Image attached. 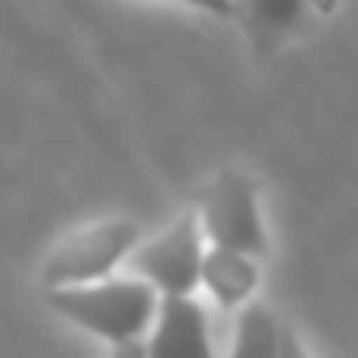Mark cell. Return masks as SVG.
<instances>
[{"label":"cell","mask_w":358,"mask_h":358,"mask_svg":"<svg viewBox=\"0 0 358 358\" xmlns=\"http://www.w3.org/2000/svg\"><path fill=\"white\" fill-rule=\"evenodd\" d=\"M156 287L135 278H93V282H68V287H47V303L51 312H59L64 320L80 324L85 333L101 337L106 345H114L118 354L143 350V333L152 324L156 312Z\"/></svg>","instance_id":"obj_1"},{"label":"cell","mask_w":358,"mask_h":358,"mask_svg":"<svg viewBox=\"0 0 358 358\" xmlns=\"http://www.w3.org/2000/svg\"><path fill=\"white\" fill-rule=\"evenodd\" d=\"M194 215L203 224L207 245H224V249L266 257L270 236H266V220H262V194H257V182L245 169H220L203 186Z\"/></svg>","instance_id":"obj_2"},{"label":"cell","mask_w":358,"mask_h":358,"mask_svg":"<svg viewBox=\"0 0 358 358\" xmlns=\"http://www.w3.org/2000/svg\"><path fill=\"white\" fill-rule=\"evenodd\" d=\"M139 241V224L135 220H97L89 228H76L68 236H59L38 270L43 287H68V282H93L114 274L127 253Z\"/></svg>","instance_id":"obj_3"},{"label":"cell","mask_w":358,"mask_h":358,"mask_svg":"<svg viewBox=\"0 0 358 358\" xmlns=\"http://www.w3.org/2000/svg\"><path fill=\"white\" fill-rule=\"evenodd\" d=\"M203 249H207L203 224H199L194 211H186V215H177L164 232H156L152 241L139 236L135 249L127 253V262L160 295H190V291H199Z\"/></svg>","instance_id":"obj_4"},{"label":"cell","mask_w":358,"mask_h":358,"mask_svg":"<svg viewBox=\"0 0 358 358\" xmlns=\"http://www.w3.org/2000/svg\"><path fill=\"white\" fill-rule=\"evenodd\" d=\"M337 0H232V22L245 30L257 59L278 55L308 22L329 17Z\"/></svg>","instance_id":"obj_5"},{"label":"cell","mask_w":358,"mask_h":358,"mask_svg":"<svg viewBox=\"0 0 358 358\" xmlns=\"http://www.w3.org/2000/svg\"><path fill=\"white\" fill-rule=\"evenodd\" d=\"M143 350L156 358H207L211 354V316L190 295H156Z\"/></svg>","instance_id":"obj_6"},{"label":"cell","mask_w":358,"mask_h":358,"mask_svg":"<svg viewBox=\"0 0 358 358\" xmlns=\"http://www.w3.org/2000/svg\"><path fill=\"white\" fill-rule=\"evenodd\" d=\"M199 287L211 295L215 308L236 312L241 303H249L262 287V270L253 253L241 249H224V245H207L203 249V270H199Z\"/></svg>","instance_id":"obj_7"},{"label":"cell","mask_w":358,"mask_h":358,"mask_svg":"<svg viewBox=\"0 0 358 358\" xmlns=\"http://www.w3.org/2000/svg\"><path fill=\"white\" fill-rule=\"evenodd\" d=\"M236 358H299L303 345L291 333V324L278 320L274 308L249 299L236 308V337H232Z\"/></svg>","instance_id":"obj_8"},{"label":"cell","mask_w":358,"mask_h":358,"mask_svg":"<svg viewBox=\"0 0 358 358\" xmlns=\"http://www.w3.org/2000/svg\"><path fill=\"white\" fill-rule=\"evenodd\" d=\"M169 5H190V9H203V13H215V17L232 22V0H169Z\"/></svg>","instance_id":"obj_9"}]
</instances>
